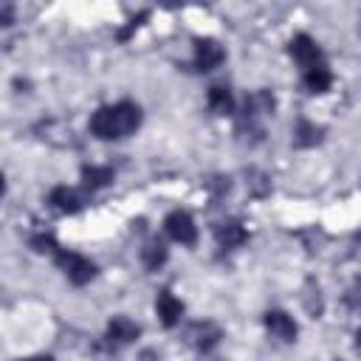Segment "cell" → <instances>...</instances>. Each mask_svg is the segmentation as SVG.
<instances>
[{
  "instance_id": "6da1fadb",
  "label": "cell",
  "mask_w": 361,
  "mask_h": 361,
  "mask_svg": "<svg viewBox=\"0 0 361 361\" xmlns=\"http://www.w3.org/2000/svg\"><path fill=\"white\" fill-rule=\"evenodd\" d=\"M141 124V110L133 102H118L110 107H99L90 118V130L99 138H127Z\"/></svg>"
},
{
  "instance_id": "7a4b0ae2",
  "label": "cell",
  "mask_w": 361,
  "mask_h": 361,
  "mask_svg": "<svg viewBox=\"0 0 361 361\" xmlns=\"http://www.w3.org/2000/svg\"><path fill=\"white\" fill-rule=\"evenodd\" d=\"M56 262H59V268L65 271V276H68L73 285H85V282H90L93 274H96V265H93L90 259H85L82 254H73V251H59V254H56Z\"/></svg>"
},
{
  "instance_id": "3957f363",
  "label": "cell",
  "mask_w": 361,
  "mask_h": 361,
  "mask_svg": "<svg viewBox=\"0 0 361 361\" xmlns=\"http://www.w3.org/2000/svg\"><path fill=\"white\" fill-rule=\"evenodd\" d=\"M164 226H166V234H169L175 243H180V245H192V243L197 240V228H195V220H192L189 212H180V209H178V212L166 214Z\"/></svg>"
},
{
  "instance_id": "277c9868",
  "label": "cell",
  "mask_w": 361,
  "mask_h": 361,
  "mask_svg": "<svg viewBox=\"0 0 361 361\" xmlns=\"http://www.w3.org/2000/svg\"><path fill=\"white\" fill-rule=\"evenodd\" d=\"M290 56L302 65V71H310V68H316V65L324 62V59H322V51H319V45H316V39H310L307 34H296V37L290 39Z\"/></svg>"
},
{
  "instance_id": "5b68a950",
  "label": "cell",
  "mask_w": 361,
  "mask_h": 361,
  "mask_svg": "<svg viewBox=\"0 0 361 361\" xmlns=\"http://www.w3.org/2000/svg\"><path fill=\"white\" fill-rule=\"evenodd\" d=\"M265 327H268V333H271L274 338H279V341H293L296 333H299L296 322H293L285 310H268V313H265Z\"/></svg>"
},
{
  "instance_id": "8992f818",
  "label": "cell",
  "mask_w": 361,
  "mask_h": 361,
  "mask_svg": "<svg viewBox=\"0 0 361 361\" xmlns=\"http://www.w3.org/2000/svg\"><path fill=\"white\" fill-rule=\"evenodd\" d=\"M223 48L217 39H197L195 42V65L197 71H214L223 62Z\"/></svg>"
},
{
  "instance_id": "52a82bcc",
  "label": "cell",
  "mask_w": 361,
  "mask_h": 361,
  "mask_svg": "<svg viewBox=\"0 0 361 361\" xmlns=\"http://www.w3.org/2000/svg\"><path fill=\"white\" fill-rule=\"evenodd\" d=\"M155 310H158L161 324L175 327V324L180 322V316H183V302H180V299H175L169 290H161V293H158V299H155Z\"/></svg>"
},
{
  "instance_id": "ba28073f",
  "label": "cell",
  "mask_w": 361,
  "mask_h": 361,
  "mask_svg": "<svg viewBox=\"0 0 361 361\" xmlns=\"http://www.w3.org/2000/svg\"><path fill=\"white\" fill-rule=\"evenodd\" d=\"M138 333H141L138 324L130 322L127 316H113L110 324H107V338H110L113 344H130V341L138 338Z\"/></svg>"
},
{
  "instance_id": "9c48e42d",
  "label": "cell",
  "mask_w": 361,
  "mask_h": 361,
  "mask_svg": "<svg viewBox=\"0 0 361 361\" xmlns=\"http://www.w3.org/2000/svg\"><path fill=\"white\" fill-rule=\"evenodd\" d=\"M48 203L56 209V212H65V214H73L82 209V195L71 186H56L51 195H48Z\"/></svg>"
},
{
  "instance_id": "30bf717a",
  "label": "cell",
  "mask_w": 361,
  "mask_h": 361,
  "mask_svg": "<svg viewBox=\"0 0 361 361\" xmlns=\"http://www.w3.org/2000/svg\"><path fill=\"white\" fill-rule=\"evenodd\" d=\"M189 341H192L197 350H212V347L220 341V330H217L212 322H197V324L189 330Z\"/></svg>"
},
{
  "instance_id": "8fae6325",
  "label": "cell",
  "mask_w": 361,
  "mask_h": 361,
  "mask_svg": "<svg viewBox=\"0 0 361 361\" xmlns=\"http://www.w3.org/2000/svg\"><path fill=\"white\" fill-rule=\"evenodd\" d=\"M245 228L237 223V220H228V223H220L217 226V243L223 245V248H237V245H243L245 243Z\"/></svg>"
},
{
  "instance_id": "7c38bea8",
  "label": "cell",
  "mask_w": 361,
  "mask_h": 361,
  "mask_svg": "<svg viewBox=\"0 0 361 361\" xmlns=\"http://www.w3.org/2000/svg\"><path fill=\"white\" fill-rule=\"evenodd\" d=\"M206 102H209L212 113H217V116H226V113H231V107H234V96H231V90H228V87H223V85L209 87Z\"/></svg>"
},
{
  "instance_id": "4fadbf2b",
  "label": "cell",
  "mask_w": 361,
  "mask_h": 361,
  "mask_svg": "<svg viewBox=\"0 0 361 361\" xmlns=\"http://www.w3.org/2000/svg\"><path fill=\"white\" fill-rule=\"evenodd\" d=\"M330 82H333V76H330V68L324 62L316 65V68H310V71H305V85L313 93H324L330 87Z\"/></svg>"
},
{
  "instance_id": "5bb4252c",
  "label": "cell",
  "mask_w": 361,
  "mask_h": 361,
  "mask_svg": "<svg viewBox=\"0 0 361 361\" xmlns=\"http://www.w3.org/2000/svg\"><path fill=\"white\" fill-rule=\"evenodd\" d=\"M141 259H144V265H147L149 271L161 268V265L166 262V245H164L161 240H149V243L141 248Z\"/></svg>"
},
{
  "instance_id": "9a60e30c",
  "label": "cell",
  "mask_w": 361,
  "mask_h": 361,
  "mask_svg": "<svg viewBox=\"0 0 361 361\" xmlns=\"http://www.w3.org/2000/svg\"><path fill=\"white\" fill-rule=\"evenodd\" d=\"M82 178H85V183L90 189H99V186H107L113 180V169H107V166H85Z\"/></svg>"
},
{
  "instance_id": "2e32d148",
  "label": "cell",
  "mask_w": 361,
  "mask_h": 361,
  "mask_svg": "<svg viewBox=\"0 0 361 361\" xmlns=\"http://www.w3.org/2000/svg\"><path fill=\"white\" fill-rule=\"evenodd\" d=\"M319 138H322V130L313 127V124H307V121H299L296 130H293V141H296L299 147H310V144H316Z\"/></svg>"
},
{
  "instance_id": "e0dca14e",
  "label": "cell",
  "mask_w": 361,
  "mask_h": 361,
  "mask_svg": "<svg viewBox=\"0 0 361 361\" xmlns=\"http://www.w3.org/2000/svg\"><path fill=\"white\" fill-rule=\"evenodd\" d=\"M3 25H11V6H3Z\"/></svg>"
},
{
  "instance_id": "ac0fdd59",
  "label": "cell",
  "mask_w": 361,
  "mask_h": 361,
  "mask_svg": "<svg viewBox=\"0 0 361 361\" xmlns=\"http://www.w3.org/2000/svg\"><path fill=\"white\" fill-rule=\"evenodd\" d=\"M25 361H54L51 355H34V358H25Z\"/></svg>"
},
{
  "instance_id": "d6986e66",
  "label": "cell",
  "mask_w": 361,
  "mask_h": 361,
  "mask_svg": "<svg viewBox=\"0 0 361 361\" xmlns=\"http://www.w3.org/2000/svg\"><path fill=\"white\" fill-rule=\"evenodd\" d=\"M355 338H358V347H361V330H358V336H355Z\"/></svg>"
},
{
  "instance_id": "ffe728a7",
  "label": "cell",
  "mask_w": 361,
  "mask_h": 361,
  "mask_svg": "<svg viewBox=\"0 0 361 361\" xmlns=\"http://www.w3.org/2000/svg\"><path fill=\"white\" fill-rule=\"evenodd\" d=\"M358 237H361V234H358Z\"/></svg>"
}]
</instances>
